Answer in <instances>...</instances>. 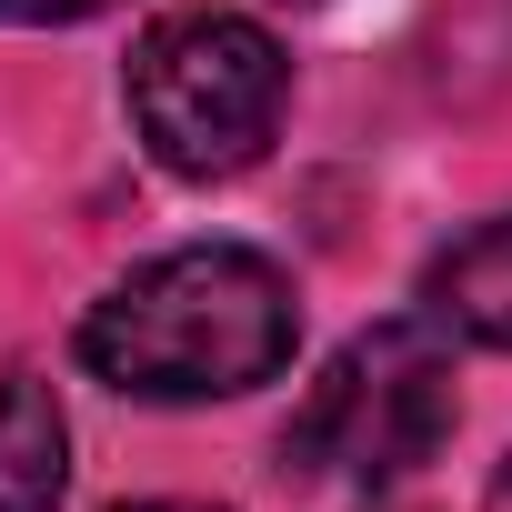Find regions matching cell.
I'll return each mask as SVG.
<instances>
[{"label":"cell","mask_w":512,"mask_h":512,"mask_svg":"<svg viewBox=\"0 0 512 512\" xmlns=\"http://www.w3.org/2000/svg\"><path fill=\"white\" fill-rule=\"evenodd\" d=\"M302 342L282 262L241 241H181L131 282H111L81 322V362L131 402H231L262 392Z\"/></svg>","instance_id":"cell-1"},{"label":"cell","mask_w":512,"mask_h":512,"mask_svg":"<svg viewBox=\"0 0 512 512\" xmlns=\"http://www.w3.org/2000/svg\"><path fill=\"white\" fill-rule=\"evenodd\" d=\"M442 442H452V352H442V322L432 312H402V322L352 332L322 362V382L302 392V412L282 432V472L392 492Z\"/></svg>","instance_id":"cell-2"},{"label":"cell","mask_w":512,"mask_h":512,"mask_svg":"<svg viewBox=\"0 0 512 512\" xmlns=\"http://www.w3.org/2000/svg\"><path fill=\"white\" fill-rule=\"evenodd\" d=\"M292 101V61L262 21L241 11H171L131 51V121L161 171L181 181H231L272 151Z\"/></svg>","instance_id":"cell-3"},{"label":"cell","mask_w":512,"mask_h":512,"mask_svg":"<svg viewBox=\"0 0 512 512\" xmlns=\"http://www.w3.org/2000/svg\"><path fill=\"white\" fill-rule=\"evenodd\" d=\"M71 492V422L41 372H0V512H61Z\"/></svg>","instance_id":"cell-4"},{"label":"cell","mask_w":512,"mask_h":512,"mask_svg":"<svg viewBox=\"0 0 512 512\" xmlns=\"http://www.w3.org/2000/svg\"><path fill=\"white\" fill-rule=\"evenodd\" d=\"M422 302H432L442 332L512 352V211L482 221V231H462V241L442 251V262L422 272Z\"/></svg>","instance_id":"cell-5"},{"label":"cell","mask_w":512,"mask_h":512,"mask_svg":"<svg viewBox=\"0 0 512 512\" xmlns=\"http://www.w3.org/2000/svg\"><path fill=\"white\" fill-rule=\"evenodd\" d=\"M111 0H0V31H61V21H91Z\"/></svg>","instance_id":"cell-6"},{"label":"cell","mask_w":512,"mask_h":512,"mask_svg":"<svg viewBox=\"0 0 512 512\" xmlns=\"http://www.w3.org/2000/svg\"><path fill=\"white\" fill-rule=\"evenodd\" d=\"M131 512H221V502H131Z\"/></svg>","instance_id":"cell-7"},{"label":"cell","mask_w":512,"mask_h":512,"mask_svg":"<svg viewBox=\"0 0 512 512\" xmlns=\"http://www.w3.org/2000/svg\"><path fill=\"white\" fill-rule=\"evenodd\" d=\"M492 512H512V462H502V482H492Z\"/></svg>","instance_id":"cell-8"}]
</instances>
